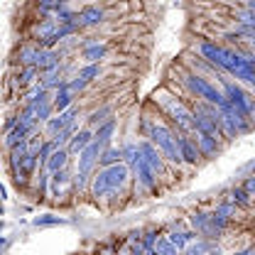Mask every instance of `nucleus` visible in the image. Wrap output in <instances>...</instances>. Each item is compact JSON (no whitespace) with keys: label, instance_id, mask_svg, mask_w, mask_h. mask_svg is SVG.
Wrapping results in <instances>:
<instances>
[{"label":"nucleus","instance_id":"obj_14","mask_svg":"<svg viewBox=\"0 0 255 255\" xmlns=\"http://www.w3.org/2000/svg\"><path fill=\"white\" fill-rule=\"evenodd\" d=\"M196 145H199V150H201L204 157H214V155L219 152V142H216V137H211V135L196 132Z\"/></svg>","mask_w":255,"mask_h":255},{"label":"nucleus","instance_id":"obj_37","mask_svg":"<svg viewBox=\"0 0 255 255\" xmlns=\"http://www.w3.org/2000/svg\"><path fill=\"white\" fill-rule=\"evenodd\" d=\"M248 10H251V12H255V0H248Z\"/></svg>","mask_w":255,"mask_h":255},{"label":"nucleus","instance_id":"obj_24","mask_svg":"<svg viewBox=\"0 0 255 255\" xmlns=\"http://www.w3.org/2000/svg\"><path fill=\"white\" fill-rule=\"evenodd\" d=\"M98 74H101V66H98V64H86V66L79 71V76H81L84 81H91V79H96Z\"/></svg>","mask_w":255,"mask_h":255},{"label":"nucleus","instance_id":"obj_12","mask_svg":"<svg viewBox=\"0 0 255 255\" xmlns=\"http://www.w3.org/2000/svg\"><path fill=\"white\" fill-rule=\"evenodd\" d=\"M79 20H81V25L94 27V25H98V22H103V10L96 7V5H86V7L79 12Z\"/></svg>","mask_w":255,"mask_h":255},{"label":"nucleus","instance_id":"obj_25","mask_svg":"<svg viewBox=\"0 0 255 255\" xmlns=\"http://www.w3.org/2000/svg\"><path fill=\"white\" fill-rule=\"evenodd\" d=\"M169 241H172L177 248H182V251H184V248H187V243L191 241V233H177V231H174V233L169 236Z\"/></svg>","mask_w":255,"mask_h":255},{"label":"nucleus","instance_id":"obj_39","mask_svg":"<svg viewBox=\"0 0 255 255\" xmlns=\"http://www.w3.org/2000/svg\"><path fill=\"white\" fill-rule=\"evenodd\" d=\"M211 255H221V253H211Z\"/></svg>","mask_w":255,"mask_h":255},{"label":"nucleus","instance_id":"obj_16","mask_svg":"<svg viewBox=\"0 0 255 255\" xmlns=\"http://www.w3.org/2000/svg\"><path fill=\"white\" fill-rule=\"evenodd\" d=\"M39 54H42V47H22L17 52V62L22 64V66H37Z\"/></svg>","mask_w":255,"mask_h":255},{"label":"nucleus","instance_id":"obj_1","mask_svg":"<svg viewBox=\"0 0 255 255\" xmlns=\"http://www.w3.org/2000/svg\"><path fill=\"white\" fill-rule=\"evenodd\" d=\"M147 132H150V137H152V145H155L169 162H174V164L184 162V159H182V152H179V140H177V135L167 126L150 123V126H147Z\"/></svg>","mask_w":255,"mask_h":255},{"label":"nucleus","instance_id":"obj_33","mask_svg":"<svg viewBox=\"0 0 255 255\" xmlns=\"http://www.w3.org/2000/svg\"><path fill=\"white\" fill-rule=\"evenodd\" d=\"M243 189L248 191L251 196H255V177H248V179H246V184H243Z\"/></svg>","mask_w":255,"mask_h":255},{"label":"nucleus","instance_id":"obj_31","mask_svg":"<svg viewBox=\"0 0 255 255\" xmlns=\"http://www.w3.org/2000/svg\"><path fill=\"white\" fill-rule=\"evenodd\" d=\"M86 84H89V81H84L81 76H76L74 81H69V91H81V89H84Z\"/></svg>","mask_w":255,"mask_h":255},{"label":"nucleus","instance_id":"obj_15","mask_svg":"<svg viewBox=\"0 0 255 255\" xmlns=\"http://www.w3.org/2000/svg\"><path fill=\"white\" fill-rule=\"evenodd\" d=\"M37 69L39 71H54V69H59V54L57 52H49V49H42V54H39V62H37Z\"/></svg>","mask_w":255,"mask_h":255},{"label":"nucleus","instance_id":"obj_32","mask_svg":"<svg viewBox=\"0 0 255 255\" xmlns=\"http://www.w3.org/2000/svg\"><path fill=\"white\" fill-rule=\"evenodd\" d=\"M241 34H243L251 44H255V30H253V27H241Z\"/></svg>","mask_w":255,"mask_h":255},{"label":"nucleus","instance_id":"obj_7","mask_svg":"<svg viewBox=\"0 0 255 255\" xmlns=\"http://www.w3.org/2000/svg\"><path fill=\"white\" fill-rule=\"evenodd\" d=\"M132 169H135V174H137V182H140L145 189H155V187H157V177H155L157 172H155V169L145 162L142 152H140V159L135 162V167H132Z\"/></svg>","mask_w":255,"mask_h":255},{"label":"nucleus","instance_id":"obj_35","mask_svg":"<svg viewBox=\"0 0 255 255\" xmlns=\"http://www.w3.org/2000/svg\"><path fill=\"white\" fill-rule=\"evenodd\" d=\"M142 246H145V248H152V246H155V233H147L145 241H142Z\"/></svg>","mask_w":255,"mask_h":255},{"label":"nucleus","instance_id":"obj_18","mask_svg":"<svg viewBox=\"0 0 255 255\" xmlns=\"http://www.w3.org/2000/svg\"><path fill=\"white\" fill-rule=\"evenodd\" d=\"M66 162H69V152L62 147V150H54V155L49 157L47 167H49V169H52V174H54V172H62L64 167H66Z\"/></svg>","mask_w":255,"mask_h":255},{"label":"nucleus","instance_id":"obj_30","mask_svg":"<svg viewBox=\"0 0 255 255\" xmlns=\"http://www.w3.org/2000/svg\"><path fill=\"white\" fill-rule=\"evenodd\" d=\"M108 113H111V108H101V111H96L94 116L89 118V123H101V121H103V118H106Z\"/></svg>","mask_w":255,"mask_h":255},{"label":"nucleus","instance_id":"obj_3","mask_svg":"<svg viewBox=\"0 0 255 255\" xmlns=\"http://www.w3.org/2000/svg\"><path fill=\"white\" fill-rule=\"evenodd\" d=\"M187 86H189V91L196 98H201V101H206V103H211V106H216V108H223L228 101H226V96L214 86V84H209L204 76H199V74H189L187 79Z\"/></svg>","mask_w":255,"mask_h":255},{"label":"nucleus","instance_id":"obj_38","mask_svg":"<svg viewBox=\"0 0 255 255\" xmlns=\"http://www.w3.org/2000/svg\"><path fill=\"white\" fill-rule=\"evenodd\" d=\"M145 255H159V253L155 251V248H147V253H145Z\"/></svg>","mask_w":255,"mask_h":255},{"label":"nucleus","instance_id":"obj_23","mask_svg":"<svg viewBox=\"0 0 255 255\" xmlns=\"http://www.w3.org/2000/svg\"><path fill=\"white\" fill-rule=\"evenodd\" d=\"M34 74H37V66H25V69L17 74V79H15V81H17L20 86H27V84H32Z\"/></svg>","mask_w":255,"mask_h":255},{"label":"nucleus","instance_id":"obj_27","mask_svg":"<svg viewBox=\"0 0 255 255\" xmlns=\"http://www.w3.org/2000/svg\"><path fill=\"white\" fill-rule=\"evenodd\" d=\"M184 255H206V246L204 243H196V246H187Z\"/></svg>","mask_w":255,"mask_h":255},{"label":"nucleus","instance_id":"obj_9","mask_svg":"<svg viewBox=\"0 0 255 255\" xmlns=\"http://www.w3.org/2000/svg\"><path fill=\"white\" fill-rule=\"evenodd\" d=\"M140 152H142L145 162H147V164H150V167H152L157 174L162 172V169H164V162H162V157H164V155L159 152L152 142H140Z\"/></svg>","mask_w":255,"mask_h":255},{"label":"nucleus","instance_id":"obj_19","mask_svg":"<svg viewBox=\"0 0 255 255\" xmlns=\"http://www.w3.org/2000/svg\"><path fill=\"white\" fill-rule=\"evenodd\" d=\"M113 128H116V123L113 121H106L103 126H98V130L94 132V140L96 142H101L103 147L108 145V140H111V135H113Z\"/></svg>","mask_w":255,"mask_h":255},{"label":"nucleus","instance_id":"obj_13","mask_svg":"<svg viewBox=\"0 0 255 255\" xmlns=\"http://www.w3.org/2000/svg\"><path fill=\"white\" fill-rule=\"evenodd\" d=\"M71 98H74V91H69V84H64V86H59L57 89V94H54V111H59V113H64V111H69L71 108Z\"/></svg>","mask_w":255,"mask_h":255},{"label":"nucleus","instance_id":"obj_2","mask_svg":"<svg viewBox=\"0 0 255 255\" xmlns=\"http://www.w3.org/2000/svg\"><path fill=\"white\" fill-rule=\"evenodd\" d=\"M128 179V167L126 164H113L108 169H101L91 182V191L94 196H106L111 191H116L118 187H123Z\"/></svg>","mask_w":255,"mask_h":255},{"label":"nucleus","instance_id":"obj_4","mask_svg":"<svg viewBox=\"0 0 255 255\" xmlns=\"http://www.w3.org/2000/svg\"><path fill=\"white\" fill-rule=\"evenodd\" d=\"M159 101H162L164 111L172 116V121L182 128L184 132H191V130H194V111H189L182 101H177V98H172V96H162Z\"/></svg>","mask_w":255,"mask_h":255},{"label":"nucleus","instance_id":"obj_28","mask_svg":"<svg viewBox=\"0 0 255 255\" xmlns=\"http://www.w3.org/2000/svg\"><path fill=\"white\" fill-rule=\"evenodd\" d=\"M248 196H251V194H248L246 189H236L233 191V199H236L241 206H248V204H251V201H248Z\"/></svg>","mask_w":255,"mask_h":255},{"label":"nucleus","instance_id":"obj_10","mask_svg":"<svg viewBox=\"0 0 255 255\" xmlns=\"http://www.w3.org/2000/svg\"><path fill=\"white\" fill-rule=\"evenodd\" d=\"M199 52H201V57L206 59L209 64H214V66H223V47L219 44H214V42H201V47H199Z\"/></svg>","mask_w":255,"mask_h":255},{"label":"nucleus","instance_id":"obj_20","mask_svg":"<svg viewBox=\"0 0 255 255\" xmlns=\"http://www.w3.org/2000/svg\"><path fill=\"white\" fill-rule=\"evenodd\" d=\"M66 182H69V174H66L64 169H62V172H54V174H52V194H54L57 199L62 196V187L66 184Z\"/></svg>","mask_w":255,"mask_h":255},{"label":"nucleus","instance_id":"obj_17","mask_svg":"<svg viewBox=\"0 0 255 255\" xmlns=\"http://www.w3.org/2000/svg\"><path fill=\"white\" fill-rule=\"evenodd\" d=\"M121 157H123V150H116V147H106V150L101 152L98 167H101V169H108V167H113V164H121V162H118Z\"/></svg>","mask_w":255,"mask_h":255},{"label":"nucleus","instance_id":"obj_8","mask_svg":"<svg viewBox=\"0 0 255 255\" xmlns=\"http://www.w3.org/2000/svg\"><path fill=\"white\" fill-rule=\"evenodd\" d=\"M177 140H179V152H182V159H184V162H189V164H196L199 157H201V150H199L196 140H189L187 135H177Z\"/></svg>","mask_w":255,"mask_h":255},{"label":"nucleus","instance_id":"obj_29","mask_svg":"<svg viewBox=\"0 0 255 255\" xmlns=\"http://www.w3.org/2000/svg\"><path fill=\"white\" fill-rule=\"evenodd\" d=\"M54 223H64L62 219H57V216H39L34 226H54Z\"/></svg>","mask_w":255,"mask_h":255},{"label":"nucleus","instance_id":"obj_34","mask_svg":"<svg viewBox=\"0 0 255 255\" xmlns=\"http://www.w3.org/2000/svg\"><path fill=\"white\" fill-rule=\"evenodd\" d=\"M44 189H47V174H39V187H37V194L42 196Z\"/></svg>","mask_w":255,"mask_h":255},{"label":"nucleus","instance_id":"obj_6","mask_svg":"<svg viewBox=\"0 0 255 255\" xmlns=\"http://www.w3.org/2000/svg\"><path fill=\"white\" fill-rule=\"evenodd\" d=\"M79 116V108L76 106H71L69 111H64V113H59L57 118H49L47 121V132L54 137V135H59L62 130H66L69 126H74V118Z\"/></svg>","mask_w":255,"mask_h":255},{"label":"nucleus","instance_id":"obj_26","mask_svg":"<svg viewBox=\"0 0 255 255\" xmlns=\"http://www.w3.org/2000/svg\"><path fill=\"white\" fill-rule=\"evenodd\" d=\"M159 255H177V246L172 241H159L157 248H155Z\"/></svg>","mask_w":255,"mask_h":255},{"label":"nucleus","instance_id":"obj_22","mask_svg":"<svg viewBox=\"0 0 255 255\" xmlns=\"http://www.w3.org/2000/svg\"><path fill=\"white\" fill-rule=\"evenodd\" d=\"M123 157L130 167H135V162L140 159V145H132V142H128L126 147H123Z\"/></svg>","mask_w":255,"mask_h":255},{"label":"nucleus","instance_id":"obj_5","mask_svg":"<svg viewBox=\"0 0 255 255\" xmlns=\"http://www.w3.org/2000/svg\"><path fill=\"white\" fill-rule=\"evenodd\" d=\"M223 96H226V101H228L238 113H243L246 118H251V116H253L255 101L246 94L241 86H236V84H231V81H223Z\"/></svg>","mask_w":255,"mask_h":255},{"label":"nucleus","instance_id":"obj_21","mask_svg":"<svg viewBox=\"0 0 255 255\" xmlns=\"http://www.w3.org/2000/svg\"><path fill=\"white\" fill-rule=\"evenodd\" d=\"M103 54H106V47H103V44H94V47H86V49H84V59L91 64H96Z\"/></svg>","mask_w":255,"mask_h":255},{"label":"nucleus","instance_id":"obj_11","mask_svg":"<svg viewBox=\"0 0 255 255\" xmlns=\"http://www.w3.org/2000/svg\"><path fill=\"white\" fill-rule=\"evenodd\" d=\"M94 142V135H91V130H79L74 137H71V142H69V152L71 155H81L89 145Z\"/></svg>","mask_w":255,"mask_h":255},{"label":"nucleus","instance_id":"obj_36","mask_svg":"<svg viewBox=\"0 0 255 255\" xmlns=\"http://www.w3.org/2000/svg\"><path fill=\"white\" fill-rule=\"evenodd\" d=\"M236 255H255V248H248V251H243V253H236Z\"/></svg>","mask_w":255,"mask_h":255}]
</instances>
